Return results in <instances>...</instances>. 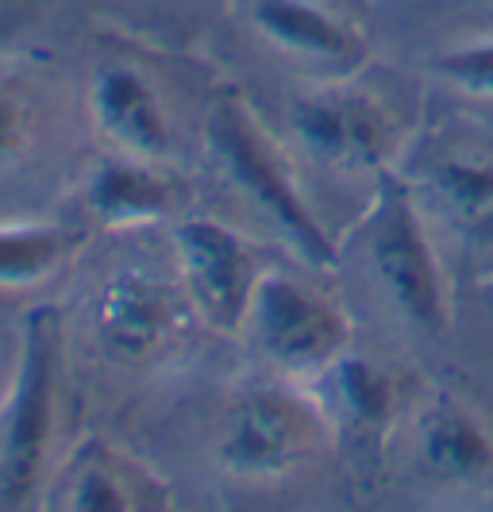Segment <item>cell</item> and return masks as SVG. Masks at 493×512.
I'll list each match as a JSON object with an SVG mask.
<instances>
[{
    "mask_svg": "<svg viewBox=\"0 0 493 512\" xmlns=\"http://www.w3.org/2000/svg\"><path fill=\"white\" fill-rule=\"evenodd\" d=\"M474 235H478V239H482V243H490L493 247V208L490 212H486V216H482V220H478V224H474Z\"/></svg>",
    "mask_w": 493,
    "mask_h": 512,
    "instance_id": "d6986e66",
    "label": "cell"
},
{
    "mask_svg": "<svg viewBox=\"0 0 493 512\" xmlns=\"http://www.w3.org/2000/svg\"><path fill=\"white\" fill-rule=\"evenodd\" d=\"M170 235H174L178 282L193 308V320H201L216 335H239L266 270L255 243L208 216H185Z\"/></svg>",
    "mask_w": 493,
    "mask_h": 512,
    "instance_id": "52a82bcc",
    "label": "cell"
},
{
    "mask_svg": "<svg viewBox=\"0 0 493 512\" xmlns=\"http://www.w3.org/2000/svg\"><path fill=\"white\" fill-rule=\"evenodd\" d=\"M62 401V316L35 305L20 328L12 382L0 405V509L35 505L47 482Z\"/></svg>",
    "mask_w": 493,
    "mask_h": 512,
    "instance_id": "7a4b0ae2",
    "label": "cell"
},
{
    "mask_svg": "<svg viewBox=\"0 0 493 512\" xmlns=\"http://www.w3.org/2000/svg\"><path fill=\"white\" fill-rule=\"evenodd\" d=\"M416 455L436 478H478L493 470V432L467 401L436 393L416 416Z\"/></svg>",
    "mask_w": 493,
    "mask_h": 512,
    "instance_id": "4fadbf2b",
    "label": "cell"
},
{
    "mask_svg": "<svg viewBox=\"0 0 493 512\" xmlns=\"http://www.w3.org/2000/svg\"><path fill=\"white\" fill-rule=\"evenodd\" d=\"M205 151L216 166V174L232 185L235 193L270 220L293 247V255L316 270H332L339 251L324 224L316 220L305 193L289 174L286 158L270 143V135L259 128L251 104L239 89H220L205 108Z\"/></svg>",
    "mask_w": 493,
    "mask_h": 512,
    "instance_id": "6da1fadb",
    "label": "cell"
},
{
    "mask_svg": "<svg viewBox=\"0 0 493 512\" xmlns=\"http://www.w3.org/2000/svg\"><path fill=\"white\" fill-rule=\"evenodd\" d=\"M432 189L443 205L451 208V216L459 224L474 228L493 208V162L490 158H470V154L443 158L432 170Z\"/></svg>",
    "mask_w": 493,
    "mask_h": 512,
    "instance_id": "2e32d148",
    "label": "cell"
},
{
    "mask_svg": "<svg viewBox=\"0 0 493 512\" xmlns=\"http://www.w3.org/2000/svg\"><path fill=\"white\" fill-rule=\"evenodd\" d=\"M43 135V108L20 77L0 74V174L24 166Z\"/></svg>",
    "mask_w": 493,
    "mask_h": 512,
    "instance_id": "e0dca14e",
    "label": "cell"
},
{
    "mask_svg": "<svg viewBox=\"0 0 493 512\" xmlns=\"http://www.w3.org/2000/svg\"><path fill=\"white\" fill-rule=\"evenodd\" d=\"M189 316L182 282L170 285L151 270H120L104 278L93 301V335L104 359L135 370L162 359L182 339Z\"/></svg>",
    "mask_w": 493,
    "mask_h": 512,
    "instance_id": "ba28073f",
    "label": "cell"
},
{
    "mask_svg": "<svg viewBox=\"0 0 493 512\" xmlns=\"http://www.w3.org/2000/svg\"><path fill=\"white\" fill-rule=\"evenodd\" d=\"M328 374L336 378L339 412H343L359 432L378 436V432L390 428L393 409H397V382H393L390 370L347 355V359H339Z\"/></svg>",
    "mask_w": 493,
    "mask_h": 512,
    "instance_id": "9a60e30c",
    "label": "cell"
},
{
    "mask_svg": "<svg viewBox=\"0 0 493 512\" xmlns=\"http://www.w3.org/2000/svg\"><path fill=\"white\" fill-rule=\"evenodd\" d=\"M85 108L108 151L170 162L174 120L151 77L131 62H101L85 85Z\"/></svg>",
    "mask_w": 493,
    "mask_h": 512,
    "instance_id": "9c48e42d",
    "label": "cell"
},
{
    "mask_svg": "<svg viewBox=\"0 0 493 512\" xmlns=\"http://www.w3.org/2000/svg\"><path fill=\"white\" fill-rule=\"evenodd\" d=\"M366 262L393 308L413 328L428 335L451 328V301L436 243L424 228L409 185H401L393 174H382V189L366 220Z\"/></svg>",
    "mask_w": 493,
    "mask_h": 512,
    "instance_id": "5b68a950",
    "label": "cell"
},
{
    "mask_svg": "<svg viewBox=\"0 0 493 512\" xmlns=\"http://www.w3.org/2000/svg\"><path fill=\"white\" fill-rule=\"evenodd\" d=\"M436 74L467 93L474 101H493V39H478V43H463V47H451L443 51L436 62Z\"/></svg>",
    "mask_w": 493,
    "mask_h": 512,
    "instance_id": "ac0fdd59",
    "label": "cell"
},
{
    "mask_svg": "<svg viewBox=\"0 0 493 512\" xmlns=\"http://www.w3.org/2000/svg\"><path fill=\"white\" fill-rule=\"evenodd\" d=\"M247 24L255 27L262 43L309 62L332 77L359 74L370 58V43L351 20L320 0H243Z\"/></svg>",
    "mask_w": 493,
    "mask_h": 512,
    "instance_id": "30bf717a",
    "label": "cell"
},
{
    "mask_svg": "<svg viewBox=\"0 0 493 512\" xmlns=\"http://www.w3.org/2000/svg\"><path fill=\"white\" fill-rule=\"evenodd\" d=\"M239 335L266 366H274L282 378L301 382L328 374L339 359H347L355 328L343 305L320 285L289 270H262Z\"/></svg>",
    "mask_w": 493,
    "mask_h": 512,
    "instance_id": "277c9868",
    "label": "cell"
},
{
    "mask_svg": "<svg viewBox=\"0 0 493 512\" xmlns=\"http://www.w3.org/2000/svg\"><path fill=\"white\" fill-rule=\"evenodd\" d=\"M332 439V412L293 378L247 385L216 432V462L243 482H282L320 459Z\"/></svg>",
    "mask_w": 493,
    "mask_h": 512,
    "instance_id": "3957f363",
    "label": "cell"
},
{
    "mask_svg": "<svg viewBox=\"0 0 493 512\" xmlns=\"http://www.w3.org/2000/svg\"><path fill=\"white\" fill-rule=\"evenodd\" d=\"M289 128L312 162L339 174H386L401 135L390 104L347 77L301 93L289 108Z\"/></svg>",
    "mask_w": 493,
    "mask_h": 512,
    "instance_id": "8992f818",
    "label": "cell"
},
{
    "mask_svg": "<svg viewBox=\"0 0 493 512\" xmlns=\"http://www.w3.org/2000/svg\"><path fill=\"white\" fill-rule=\"evenodd\" d=\"M85 243V231L62 220L0 224V293H31L54 282Z\"/></svg>",
    "mask_w": 493,
    "mask_h": 512,
    "instance_id": "5bb4252c",
    "label": "cell"
},
{
    "mask_svg": "<svg viewBox=\"0 0 493 512\" xmlns=\"http://www.w3.org/2000/svg\"><path fill=\"white\" fill-rule=\"evenodd\" d=\"M81 208L108 231L151 228L178 216L182 185L166 170V162L108 151L81 181Z\"/></svg>",
    "mask_w": 493,
    "mask_h": 512,
    "instance_id": "7c38bea8",
    "label": "cell"
},
{
    "mask_svg": "<svg viewBox=\"0 0 493 512\" xmlns=\"http://www.w3.org/2000/svg\"><path fill=\"white\" fill-rule=\"evenodd\" d=\"M51 509L62 512H155L170 509V489L128 451L89 436L66 459L51 486Z\"/></svg>",
    "mask_w": 493,
    "mask_h": 512,
    "instance_id": "8fae6325",
    "label": "cell"
}]
</instances>
